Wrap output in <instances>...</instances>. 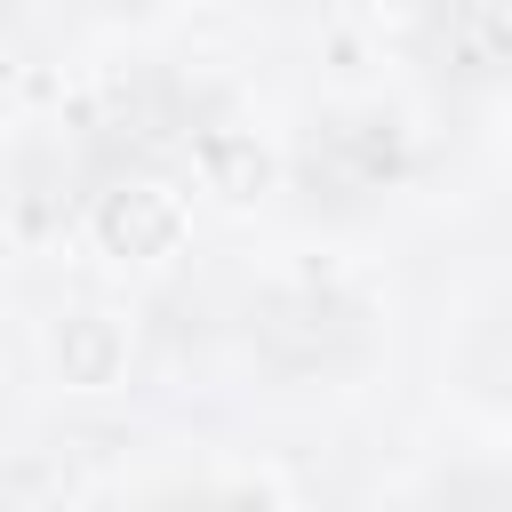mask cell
Returning a JSON list of instances; mask_svg holds the SVG:
<instances>
[{"label":"cell","instance_id":"1","mask_svg":"<svg viewBox=\"0 0 512 512\" xmlns=\"http://www.w3.org/2000/svg\"><path fill=\"white\" fill-rule=\"evenodd\" d=\"M152 512H248V504H240V496H208V488H200V496H160Z\"/></svg>","mask_w":512,"mask_h":512}]
</instances>
